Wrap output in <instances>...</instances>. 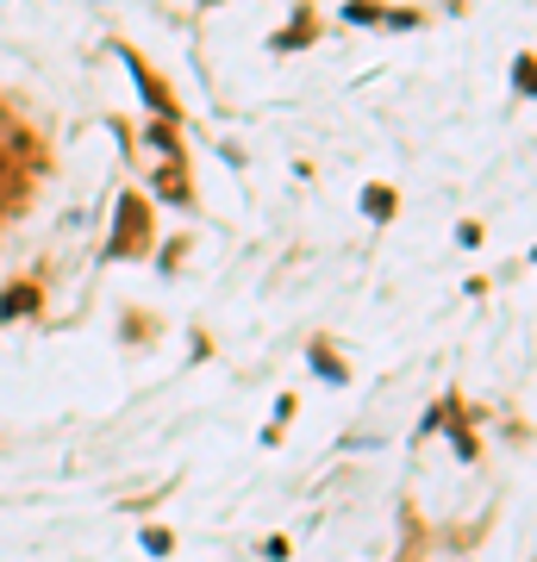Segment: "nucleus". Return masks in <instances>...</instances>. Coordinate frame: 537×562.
I'll return each mask as SVG.
<instances>
[]
</instances>
